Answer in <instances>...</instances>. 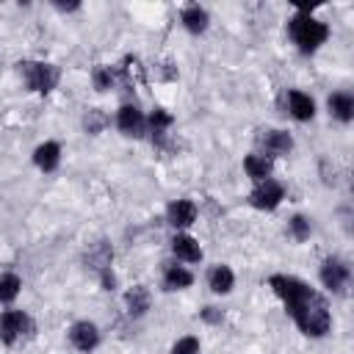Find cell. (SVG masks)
Returning a JSON list of instances; mask_svg holds the SVG:
<instances>
[{
    "instance_id": "1",
    "label": "cell",
    "mask_w": 354,
    "mask_h": 354,
    "mask_svg": "<svg viewBox=\"0 0 354 354\" xmlns=\"http://www.w3.org/2000/svg\"><path fill=\"white\" fill-rule=\"evenodd\" d=\"M271 290L282 299L288 315L293 318V324L307 335V337H324L332 326V313L326 299L310 288L304 279L290 277V274H274L268 279Z\"/></svg>"
},
{
    "instance_id": "2",
    "label": "cell",
    "mask_w": 354,
    "mask_h": 354,
    "mask_svg": "<svg viewBox=\"0 0 354 354\" xmlns=\"http://www.w3.org/2000/svg\"><path fill=\"white\" fill-rule=\"evenodd\" d=\"M288 33H290V39H293V44L301 50V53H315L326 39H329V25L326 22H321V19H315V17H310V14H296V17H290V22H288Z\"/></svg>"
},
{
    "instance_id": "3",
    "label": "cell",
    "mask_w": 354,
    "mask_h": 354,
    "mask_svg": "<svg viewBox=\"0 0 354 354\" xmlns=\"http://www.w3.org/2000/svg\"><path fill=\"white\" fill-rule=\"evenodd\" d=\"M17 66H19V75L25 77L28 88H33V91H39V94L53 91V88L58 86V80H61V69H58L55 64L22 61V64H17Z\"/></svg>"
},
{
    "instance_id": "4",
    "label": "cell",
    "mask_w": 354,
    "mask_h": 354,
    "mask_svg": "<svg viewBox=\"0 0 354 354\" xmlns=\"http://www.w3.org/2000/svg\"><path fill=\"white\" fill-rule=\"evenodd\" d=\"M30 332H33V321H30L28 313H22V310H6L0 315V340L6 346H17Z\"/></svg>"
},
{
    "instance_id": "5",
    "label": "cell",
    "mask_w": 354,
    "mask_h": 354,
    "mask_svg": "<svg viewBox=\"0 0 354 354\" xmlns=\"http://www.w3.org/2000/svg\"><path fill=\"white\" fill-rule=\"evenodd\" d=\"M282 196H285V191H282V185L277 183V180H260L254 188H252V194H249V205L252 207H257V210H274L279 202H282Z\"/></svg>"
},
{
    "instance_id": "6",
    "label": "cell",
    "mask_w": 354,
    "mask_h": 354,
    "mask_svg": "<svg viewBox=\"0 0 354 354\" xmlns=\"http://www.w3.org/2000/svg\"><path fill=\"white\" fill-rule=\"evenodd\" d=\"M348 277H351V268L340 257H326L324 260V266H321V282H324V288H329L332 293H343L346 285H348Z\"/></svg>"
},
{
    "instance_id": "7",
    "label": "cell",
    "mask_w": 354,
    "mask_h": 354,
    "mask_svg": "<svg viewBox=\"0 0 354 354\" xmlns=\"http://www.w3.org/2000/svg\"><path fill=\"white\" fill-rule=\"evenodd\" d=\"M116 127L130 138H141L147 133V119L136 105H122L116 113Z\"/></svg>"
},
{
    "instance_id": "8",
    "label": "cell",
    "mask_w": 354,
    "mask_h": 354,
    "mask_svg": "<svg viewBox=\"0 0 354 354\" xmlns=\"http://www.w3.org/2000/svg\"><path fill=\"white\" fill-rule=\"evenodd\" d=\"M69 343H72L77 351L88 354V351L97 348L100 332H97V326H94L91 321H77V324H72V329H69Z\"/></svg>"
},
{
    "instance_id": "9",
    "label": "cell",
    "mask_w": 354,
    "mask_h": 354,
    "mask_svg": "<svg viewBox=\"0 0 354 354\" xmlns=\"http://www.w3.org/2000/svg\"><path fill=\"white\" fill-rule=\"evenodd\" d=\"M260 147L266 149V152H263L266 158H277V155H288V152H290L293 138H290V133H285V130H266V133L260 136Z\"/></svg>"
},
{
    "instance_id": "10",
    "label": "cell",
    "mask_w": 354,
    "mask_h": 354,
    "mask_svg": "<svg viewBox=\"0 0 354 354\" xmlns=\"http://www.w3.org/2000/svg\"><path fill=\"white\" fill-rule=\"evenodd\" d=\"M288 111L296 122H310L315 116V102H313L310 94H304L299 88H290L288 91Z\"/></svg>"
},
{
    "instance_id": "11",
    "label": "cell",
    "mask_w": 354,
    "mask_h": 354,
    "mask_svg": "<svg viewBox=\"0 0 354 354\" xmlns=\"http://www.w3.org/2000/svg\"><path fill=\"white\" fill-rule=\"evenodd\" d=\"M166 218H169V224L177 227V230L191 227V224L196 221V205H194L191 199H174V202L169 205V210H166Z\"/></svg>"
},
{
    "instance_id": "12",
    "label": "cell",
    "mask_w": 354,
    "mask_h": 354,
    "mask_svg": "<svg viewBox=\"0 0 354 354\" xmlns=\"http://www.w3.org/2000/svg\"><path fill=\"white\" fill-rule=\"evenodd\" d=\"M33 163L41 169V171H55L58 163H61V144L58 141H44L36 147L33 152Z\"/></svg>"
},
{
    "instance_id": "13",
    "label": "cell",
    "mask_w": 354,
    "mask_h": 354,
    "mask_svg": "<svg viewBox=\"0 0 354 354\" xmlns=\"http://www.w3.org/2000/svg\"><path fill=\"white\" fill-rule=\"evenodd\" d=\"M171 252L183 263H199L202 260V249L191 235H174L171 238Z\"/></svg>"
},
{
    "instance_id": "14",
    "label": "cell",
    "mask_w": 354,
    "mask_h": 354,
    "mask_svg": "<svg viewBox=\"0 0 354 354\" xmlns=\"http://www.w3.org/2000/svg\"><path fill=\"white\" fill-rule=\"evenodd\" d=\"M243 169H246V174H249L254 183H260V180H268V177H271L274 160L266 158L263 152H254V155H246V158H243Z\"/></svg>"
},
{
    "instance_id": "15",
    "label": "cell",
    "mask_w": 354,
    "mask_h": 354,
    "mask_svg": "<svg viewBox=\"0 0 354 354\" xmlns=\"http://www.w3.org/2000/svg\"><path fill=\"white\" fill-rule=\"evenodd\" d=\"M329 113L340 122H351L354 119V97L348 91H335L329 97Z\"/></svg>"
},
{
    "instance_id": "16",
    "label": "cell",
    "mask_w": 354,
    "mask_h": 354,
    "mask_svg": "<svg viewBox=\"0 0 354 354\" xmlns=\"http://www.w3.org/2000/svg\"><path fill=\"white\" fill-rule=\"evenodd\" d=\"M207 285L213 293H230L232 285H235V274L230 266H213L210 274H207Z\"/></svg>"
},
{
    "instance_id": "17",
    "label": "cell",
    "mask_w": 354,
    "mask_h": 354,
    "mask_svg": "<svg viewBox=\"0 0 354 354\" xmlns=\"http://www.w3.org/2000/svg\"><path fill=\"white\" fill-rule=\"evenodd\" d=\"M147 124H149V130H152V141H155V144H163L166 130L174 124V116H171V113H166L163 108H155V111L149 113Z\"/></svg>"
},
{
    "instance_id": "18",
    "label": "cell",
    "mask_w": 354,
    "mask_h": 354,
    "mask_svg": "<svg viewBox=\"0 0 354 354\" xmlns=\"http://www.w3.org/2000/svg\"><path fill=\"white\" fill-rule=\"evenodd\" d=\"M194 282V274L183 266H166L163 271V288L166 290H180V288H188Z\"/></svg>"
},
{
    "instance_id": "19",
    "label": "cell",
    "mask_w": 354,
    "mask_h": 354,
    "mask_svg": "<svg viewBox=\"0 0 354 354\" xmlns=\"http://www.w3.org/2000/svg\"><path fill=\"white\" fill-rule=\"evenodd\" d=\"M180 19H183L185 30H191V33H205V28H207V11L199 8V6H188V8H183Z\"/></svg>"
},
{
    "instance_id": "20",
    "label": "cell",
    "mask_w": 354,
    "mask_h": 354,
    "mask_svg": "<svg viewBox=\"0 0 354 354\" xmlns=\"http://www.w3.org/2000/svg\"><path fill=\"white\" fill-rule=\"evenodd\" d=\"M124 301H127V310H130V315H144L147 310H149V290L144 288V285H136V288H130L127 290V296H124Z\"/></svg>"
},
{
    "instance_id": "21",
    "label": "cell",
    "mask_w": 354,
    "mask_h": 354,
    "mask_svg": "<svg viewBox=\"0 0 354 354\" xmlns=\"http://www.w3.org/2000/svg\"><path fill=\"white\" fill-rule=\"evenodd\" d=\"M19 288H22V279L17 274H3L0 277V304H11L19 296Z\"/></svg>"
},
{
    "instance_id": "22",
    "label": "cell",
    "mask_w": 354,
    "mask_h": 354,
    "mask_svg": "<svg viewBox=\"0 0 354 354\" xmlns=\"http://www.w3.org/2000/svg\"><path fill=\"white\" fill-rule=\"evenodd\" d=\"M94 86H97V91H108V88H113V83H116V77H119V69H113V66H94Z\"/></svg>"
},
{
    "instance_id": "23",
    "label": "cell",
    "mask_w": 354,
    "mask_h": 354,
    "mask_svg": "<svg viewBox=\"0 0 354 354\" xmlns=\"http://www.w3.org/2000/svg\"><path fill=\"white\" fill-rule=\"evenodd\" d=\"M105 124H108V116H105L100 108H88V111H86V116H83V127H86L88 133H100Z\"/></svg>"
},
{
    "instance_id": "24",
    "label": "cell",
    "mask_w": 354,
    "mask_h": 354,
    "mask_svg": "<svg viewBox=\"0 0 354 354\" xmlns=\"http://www.w3.org/2000/svg\"><path fill=\"white\" fill-rule=\"evenodd\" d=\"M288 227H290V235H293L296 241H307V238H310V218H304V216H293Z\"/></svg>"
},
{
    "instance_id": "25",
    "label": "cell",
    "mask_w": 354,
    "mask_h": 354,
    "mask_svg": "<svg viewBox=\"0 0 354 354\" xmlns=\"http://www.w3.org/2000/svg\"><path fill=\"white\" fill-rule=\"evenodd\" d=\"M171 354H199V340H196L194 335L180 337V340L171 346Z\"/></svg>"
},
{
    "instance_id": "26",
    "label": "cell",
    "mask_w": 354,
    "mask_h": 354,
    "mask_svg": "<svg viewBox=\"0 0 354 354\" xmlns=\"http://www.w3.org/2000/svg\"><path fill=\"white\" fill-rule=\"evenodd\" d=\"M202 321H207V324H221V321H224V313L216 310V307H205V310H202Z\"/></svg>"
},
{
    "instance_id": "27",
    "label": "cell",
    "mask_w": 354,
    "mask_h": 354,
    "mask_svg": "<svg viewBox=\"0 0 354 354\" xmlns=\"http://www.w3.org/2000/svg\"><path fill=\"white\" fill-rule=\"evenodd\" d=\"M58 8H61V11H75L77 3H58Z\"/></svg>"
}]
</instances>
